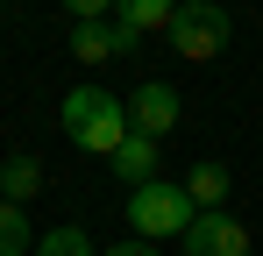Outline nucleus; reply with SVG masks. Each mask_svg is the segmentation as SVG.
I'll use <instances>...</instances> for the list:
<instances>
[{
	"label": "nucleus",
	"instance_id": "2",
	"mask_svg": "<svg viewBox=\"0 0 263 256\" xmlns=\"http://www.w3.org/2000/svg\"><path fill=\"white\" fill-rule=\"evenodd\" d=\"M192 221H199V207H192V192L185 185H142V192H128V228H135V242H164V235H192Z\"/></svg>",
	"mask_w": 263,
	"mask_h": 256
},
{
	"label": "nucleus",
	"instance_id": "8",
	"mask_svg": "<svg viewBox=\"0 0 263 256\" xmlns=\"http://www.w3.org/2000/svg\"><path fill=\"white\" fill-rule=\"evenodd\" d=\"M185 192H192L199 213H220V199H228V164H214V157L192 164V171H185Z\"/></svg>",
	"mask_w": 263,
	"mask_h": 256
},
{
	"label": "nucleus",
	"instance_id": "13",
	"mask_svg": "<svg viewBox=\"0 0 263 256\" xmlns=\"http://www.w3.org/2000/svg\"><path fill=\"white\" fill-rule=\"evenodd\" d=\"M107 256H164V249H157V242H114Z\"/></svg>",
	"mask_w": 263,
	"mask_h": 256
},
{
	"label": "nucleus",
	"instance_id": "4",
	"mask_svg": "<svg viewBox=\"0 0 263 256\" xmlns=\"http://www.w3.org/2000/svg\"><path fill=\"white\" fill-rule=\"evenodd\" d=\"M185 256H249V228L235 221V213H199L192 221V235H185Z\"/></svg>",
	"mask_w": 263,
	"mask_h": 256
},
{
	"label": "nucleus",
	"instance_id": "10",
	"mask_svg": "<svg viewBox=\"0 0 263 256\" xmlns=\"http://www.w3.org/2000/svg\"><path fill=\"white\" fill-rule=\"evenodd\" d=\"M71 57L79 64H107V57H121V29H71Z\"/></svg>",
	"mask_w": 263,
	"mask_h": 256
},
{
	"label": "nucleus",
	"instance_id": "3",
	"mask_svg": "<svg viewBox=\"0 0 263 256\" xmlns=\"http://www.w3.org/2000/svg\"><path fill=\"white\" fill-rule=\"evenodd\" d=\"M228 7H214V0H192V7H178L171 22V50L178 57H192V64H214L220 50H228Z\"/></svg>",
	"mask_w": 263,
	"mask_h": 256
},
{
	"label": "nucleus",
	"instance_id": "1",
	"mask_svg": "<svg viewBox=\"0 0 263 256\" xmlns=\"http://www.w3.org/2000/svg\"><path fill=\"white\" fill-rule=\"evenodd\" d=\"M57 128H64L79 150H92V157H114V150L135 135L128 100H114L107 85H79V93H64V107H57Z\"/></svg>",
	"mask_w": 263,
	"mask_h": 256
},
{
	"label": "nucleus",
	"instance_id": "9",
	"mask_svg": "<svg viewBox=\"0 0 263 256\" xmlns=\"http://www.w3.org/2000/svg\"><path fill=\"white\" fill-rule=\"evenodd\" d=\"M114 22H121L128 36H149V29H171V22H178V7H171V0H128Z\"/></svg>",
	"mask_w": 263,
	"mask_h": 256
},
{
	"label": "nucleus",
	"instance_id": "6",
	"mask_svg": "<svg viewBox=\"0 0 263 256\" xmlns=\"http://www.w3.org/2000/svg\"><path fill=\"white\" fill-rule=\"evenodd\" d=\"M114 178H121L128 192H142V185H157V142H149V135H128V142L114 150Z\"/></svg>",
	"mask_w": 263,
	"mask_h": 256
},
{
	"label": "nucleus",
	"instance_id": "11",
	"mask_svg": "<svg viewBox=\"0 0 263 256\" xmlns=\"http://www.w3.org/2000/svg\"><path fill=\"white\" fill-rule=\"evenodd\" d=\"M36 256H92V235L79 221H64V228H50L43 242H36Z\"/></svg>",
	"mask_w": 263,
	"mask_h": 256
},
{
	"label": "nucleus",
	"instance_id": "5",
	"mask_svg": "<svg viewBox=\"0 0 263 256\" xmlns=\"http://www.w3.org/2000/svg\"><path fill=\"white\" fill-rule=\"evenodd\" d=\"M128 121H135V135H171L178 128V93L171 85H135V100H128Z\"/></svg>",
	"mask_w": 263,
	"mask_h": 256
},
{
	"label": "nucleus",
	"instance_id": "7",
	"mask_svg": "<svg viewBox=\"0 0 263 256\" xmlns=\"http://www.w3.org/2000/svg\"><path fill=\"white\" fill-rule=\"evenodd\" d=\"M36 192H43V164L36 157H0V199L7 207H29Z\"/></svg>",
	"mask_w": 263,
	"mask_h": 256
},
{
	"label": "nucleus",
	"instance_id": "12",
	"mask_svg": "<svg viewBox=\"0 0 263 256\" xmlns=\"http://www.w3.org/2000/svg\"><path fill=\"white\" fill-rule=\"evenodd\" d=\"M36 242H29V221H22V207H7L0 199V256H29Z\"/></svg>",
	"mask_w": 263,
	"mask_h": 256
}]
</instances>
